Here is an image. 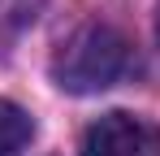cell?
<instances>
[{
	"label": "cell",
	"instance_id": "cell-2",
	"mask_svg": "<svg viewBox=\"0 0 160 156\" xmlns=\"http://www.w3.org/2000/svg\"><path fill=\"white\" fill-rule=\"evenodd\" d=\"M82 156H160V126L134 113H104L82 130Z\"/></svg>",
	"mask_w": 160,
	"mask_h": 156
},
{
	"label": "cell",
	"instance_id": "cell-4",
	"mask_svg": "<svg viewBox=\"0 0 160 156\" xmlns=\"http://www.w3.org/2000/svg\"><path fill=\"white\" fill-rule=\"evenodd\" d=\"M156 35H160V13H156Z\"/></svg>",
	"mask_w": 160,
	"mask_h": 156
},
{
	"label": "cell",
	"instance_id": "cell-1",
	"mask_svg": "<svg viewBox=\"0 0 160 156\" xmlns=\"http://www.w3.org/2000/svg\"><path fill=\"white\" fill-rule=\"evenodd\" d=\"M134 65V48L130 39L108 22H87L78 26L52 56V78L61 91H74V96H91V91H104L117 78H126Z\"/></svg>",
	"mask_w": 160,
	"mask_h": 156
},
{
	"label": "cell",
	"instance_id": "cell-3",
	"mask_svg": "<svg viewBox=\"0 0 160 156\" xmlns=\"http://www.w3.org/2000/svg\"><path fill=\"white\" fill-rule=\"evenodd\" d=\"M30 134H35V122L26 117V108L0 100V156H18L30 143Z\"/></svg>",
	"mask_w": 160,
	"mask_h": 156
}]
</instances>
